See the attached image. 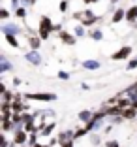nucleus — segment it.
<instances>
[{
	"label": "nucleus",
	"mask_w": 137,
	"mask_h": 147,
	"mask_svg": "<svg viewBox=\"0 0 137 147\" xmlns=\"http://www.w3.org/2000/svg\"><path fill=\"white\" fill-rule=\"evenodd\" d=\"M28 42H30V47H32V51H38L39 43H41V38H39V36H28Z\"/></svg>",
	"instance_id": "nucleus-10"
},
{
	"label": "nucleus",
	"mask_w": 137,
	"mask_h": 147,
	"mask_svg": "<svg viewBox=\"0 0 137 147\" xmlns=\"http://www.w3.org/2000/svg\"><path fill=\"white\" fill-rule=\"evenodd\" d=\"M11 109H13V113H21V111H25V109H28V108L23 106L19 100H13V102H11Z\"/></svg>",
	"instance_id": "nucleus-13"
},
{
	"label": "nucleus",
	"mask_w": 137,
	"mask_h": 147,
	"mask_svg": "<svg viewBox=\"0 0 137 147\" xmlns=\"http://www.w3.org/2000/svg\"><path fill=\"white\" fill-rule=\"evenodd\" d=\"M122 111H124V109H120L118 106H113V108H107V109H103V113H105V115H115V117L122 115Z\"/></svg>",
	"instance_id": "nucleus-11"
},
{
	"label": "nucleus",
	"mask_w": 137,
	"mask_h": 147,
	"mask_svg": "<svg viewBox=\"0 0 137 147\" xmlns=\"http://www.w3.org/2000/svg\"><path fill=\"white\" fill-rule=\"evenodd\" d=\"M39 30H41V32H53V30H55V25H53L51 17L43 15V17L39 19Z\"/></svg>",
	"instance_id": "nucleus-3"
},
{
	"label": "nucleus",
	"mask_w": 137,
	"mask_h": 147,
	"mask_svg": "<svg viewBox=\"0 0 137 147\" xmlns=\"http://www.w3.org/2000/svg\"><path fill=\"white\" fill-rule=\"evenodd\" d=\"M135 19H137V6H132L126 11V21H135Z\"/></svg>",
	"instance_id": "nucleus-14"
},
{
	"label": "nucleus",
	"mask_w": 137,
	"mask_h": 147,
	"mask_svg": "<svg viewBox=\"0 0 137 147\" xmlns=\"http://www.w3.org/2000/svg\"><path fill=\"white\" fill-rule=\"evenodd\" d=\"M0 147H8V140H6L4 136H2V138H0Z\"/></svg>",
	"instance_id": "nucleus-29"
},
{
	"label": "nucleus",
	"mask_w": 137,
	"mask_h": 147,
	"mask_svg": "<svg viewBox=\"0 0 137 147\" xmlns=\"http://www.w3.org/2000/svg\"><path fill=\"white\" fill-rule=\"evenodd\" d=\"M90 38L96 40V42H100V40L103 38V32H102V30H94V32H90Z\"/></svg>",
	"instance_id": "nucleus-19"
},
{
	"label": "nucleus",
	"mask_w": 137,
	"mask_h": 147,
	"mask_svg": "<svg viewBox=\"0 0 137 147\" xmlns=\"http://www.w3.org/2000/svg\"><path fill=\"white\" fill-rule=\"evenodd\" d=\"M92 143H94V145H98V143H100V138H98V136H92Z\"/></svg>",
	"instance_id": "nucleus-33"
},
{
	"label": "nucleus",
	"mask_w": 137,
	"mask_h": 147,
	"mask_svg": "<svg viewBox=\"0 0 137 147\" xmlns=\"http://www.w3.org/2000/svg\"><path fill=\"white\" fill-rule=\"evenodd\" d=\"M85 134H86V130H85V128H81V130H77V132L73 134V138L77 140V138H81V136H85Z\"/></svg>",
	"instance_id": "nucleus-27"
},
{
	"label": "nucleus",
	"mask_w": 137,
	"mask_h": 147,
	"mask_svg": "<svg viewBox=\"0 0 137 147\" xmlns=\"http://www.w3.org/2000/svg\"><path fill=\"white\" fill-rule=\"evenodd\" d=\"M19 2H23V0H11V4H13L15 9H19Z\"/></svg>",
	"instance_id": "nucleus-31"
},
{
	"label": "nucleus",
	"mask_w": 137,
	"mask_h": 147,
	"mask_svg": "<svg viewBox=\"0 0 137 147\" xmlns=\"http://www.w3.org/2000/svg\"><path fill=\"white\" fill-rule=\"evenodd\" d=\"M132 108H133V109H137V98H135V100H132Z\"/></svg>",
	"instance_id": "nucleus-35"
},
{
	"label": "nucleus",
	"mask_w": 137,
	"mask_h": 147,
	"mask_svg": "<svg viewBox=\"0 0 137 147\" xmlns=\"http://www.w3.org/2000/svg\"><path fill=\"white\" fill-rule=\"evenodd\" d=\"M2 32H4V36L6 34H21V28H19L17 25H15V23H8V25H4L2 26Z\"/></svg>",
	"instance_id": "nucleus-5"
},
{
	"label": "nucleus",
	"mask_w": 137,
	"mask_h": 147,
	"mask_svg": "<svg viewBox=\"0 0 137 147\" xmlns=\"http://www.w3.org/2000/svg\"><path fill=\"white\" fill-rule=\"evenodd\" d=\"M26 100H38V102H53L56 100V94L53 92H36V94H25Z\"/></svg>",
	"instance_id": "nucleus-1"
},
{
	"label": "nucleus",
	"mask_w": 137,
	"mask_h": 147,
	"mask_svg": "<svg viewBox=\"0 0 137 147\" xmlns=\"http://www.w3.org/2000/svg\"><path fill=\"white\" fill-rule=\"evenodd\" d=\"M92 119H94V113L90 111V109H83L79 113V121H83V123H90Z\"/></svg>",
	"instance_id": "nucleus-8"
},
{
	"label": "nucleus",
	"mask_w": 137,
	"mask_h": 147,
	"mask_svg": "<svg viewBox=\"0 0 137 147\" xmlns=\"http://www.w3.org/2000/svg\"><path fill=\"white\" fill-rule=\"evenodd\" d=\"M73 36H75V38H81V36H85V26H83V25H77L75 28H73Z\"/></svg>",
	"instance_id": "nucleus-18"
},
{
	"label": "nucleus",
	"mask_w": 137,
	"mask_h": 147,
	"mask_svg": "<svg viewBox=\"0 0 137 147\" xmlns=\"http://www.w3.org/2000/svg\"><path fill=\"white\" fill-rule=\"evenodd\" d=\"M0 17H2V19H8L9 17V11L6 8H2V9H0Z\"/></svg>",
	"instance_id": "nucleus-26"
},
{
	"label": "nucleus",
	"mask_w": 137,
	"mask_h": 147,
	"mask_svg": "<svg viewBox=\"0 0 137 147\" xmlns=\"http://www.w3.org/2000/svg\"><path fill=\"white\" fill-rule=\"evenodd\" d=\"M105 147H118V142H107Z\"/></svg>",
	"instance_id": "nucleus-30"
},
{
	"label": "nucleus",
	"mask_w": 137,
	"mask_h": 147,
	"mask_svg": "<svg viewBox=\"0 0 137 147\" xmlns=\"http://www.w3.org/2000/svg\"><path fill=\"white\" fill-rule=\"evenodd\" d=\"M126 68H128V70H133V68H137V57H135V59H132V61H130V64L126 66Z\"/></svg>",
	"instance_id": "nucleus-24"
},
{
	"label": "nucleus",
	"mask_w": 137,
	"mask_h": 147,
	"mask_svg": "<svg viewBox=\"0 0 137 147\" xmlns=\"http://www.w3.org/2000/svg\"><path fill=\"white\" fill-rule=\"evenodd\" d=\"M53 130H55V123H51V125H47V126H43V130H41V132H43L45 136H49V134L53 132Z\"/></svg>",
	"instance_id": "nucleus-20"
},
{
	"label": "nucleus",
	"mask_w": 137,
	"mask_h": 147,
	"mask_svg": "<svg viewBox=\"0 0 137 147\" xmlns=\"http://www.w3.org/2000/svg\"><path fill=\"white\" fill-rule=\"evenodd\" d=\"M116 2H118V0H111V4H116Z\"/></svg>",
	"instance_id": "nucleus-36"
},
{
	"label": "nucleus",
	"mask_w": 137,
	"mask_h": 147,
	"mask_svg": "<svg viewBox=\"0 0 137 147\" xmlns=\"http://www.w3.org/2000/svg\"><path fill=\"white\" fill-rule=\"evenodd\" d=\"M58 36H60V40H62L64 43H68V45H73V43H75V40H77L75 36H72L70 32H66V30H60Z\"/></svg>",
	"instance_id": "nucleus-7"
},
{
	"label": "nucleus",
	"mask_w": 137,
	"mask_h": 147,
	"mask_svg": "<svg viewBox=\"0 0 137 147\" xmlns=\"http://www.w3.org/2000/svg\"><path fill=\"white\" fill-rule=\"evenodd\" d=\"M25 59L30 62V64H34V66H39V64H41V57H39L38 51H28L25 55Z\"/></svg>",
	"instance_id": "nucleus-4"
},
{
	"label": "nucleus",
	"mask_w": 137,
	"mask_h": 147,
	"mask_svg": "<svg viewBox=\"0 0 137 147\" xmlns=\"http://www.w3.org/2000/svg\"><path fill=\"white\" fill-rule=\"evenodd\" d=\"M122 19H126V11H124L122 8H120V9H116L115 15H113V23H120Z\"/></svg>",
	"instance_id": "nucleus-16"
},
{
	"label": "nucleus",
	"mask_w": 137,
	"mask_h": 147,
	"mask_svg": "<svg viewBox=\"0 0 137 147\" xmlns=\"http://www.w3.org/2000/svg\"><path fill=\"white\" fill-rule=\"evenodd\" d=\"M130 55H132V47H130V45H124L122 49H118V51L113 53L111 59L113 61H124V59H128Z\"/></svg>",
	"instance_id": "nucleus-2"
},
{
	"label": "nucleus",
	"mask_w": 137,
	"mask_h": 147,
	"mask_svg": "<svg viewBox=\"0 0 137 147\" xmlns=\"http://www.w3.org/2000/svg\"><path fill=\"white\" fill-rule=\"evenodd\" d=\"M83 2H85V4H98L100 0H83Z\"/></svg>",
	"instance_id": "nucleus-32"
},
{
	"label": "nucleus",
	"mask_w": 137,
	"mask_h": 147,
	"mask_svg": "<svg viewBox=\"0 0 137 147\" xmlns=\"http://www.w3.org/2000/svg\"><path fill=\"white\" fill-rule=\"evenodd\" d=\"M26 134H28V132H25V130H15V132H13V143H15V145H23V143L26 142Z\"/></svg>",
	"instance_id": "nucleus-6"
},
{
	"label": "nucleus",
	"mask_w": 137,
	"mask_h": 147,
	"mask_svg": "<svg viewBox=\"0 0 137 147\" xmlns=\"http://www.w3.org/2000/svg\"><path fill=\"white\" fill-rule=\"evenodd\" d=\"M83 68H85V70H98L100 68V62L94 61V59H88V61L83 62Z\"/></svg>",
	"instance_id": "nucleus-9"
},
{
	"label": "nucleus",
	"mask_w": 137,
	"mask_h": 147,
	"mask_svg": "<svg viewBox=\"0 0 137 147\" xmlns=\"http://www.w3.org/2000/svg\"><path fill=\"white\" fill-rule=\"evenodd\" d=\"M0 62H2V66H0V74H6L8 70H11V64L8 62V59H6L4 55L0 57Z\"/></svg>",
	"instance_id": "nucleus-15"
},
{
	"label": "nucleus",
	"mask_w": 137,
	"mask_h": 147,
	"mask_svg": "<svg viewBox=\"0 0 137 147\" xmlns=\"http://www.w3.org/2000/svg\"><path fill=\"white\" fill-rule=\"evenodd\" d=\"M13 100H15V96H13L11 92L6 91V92H4V102H6V104H9V102H13Z\"/></svg>",
	"instance_id": "nucleus-21"
},
{
	"label": "nucleus",
	"mask_w": 137,
	"mask_h": 147,
	"mask_svg": "<svg viewBox=\"0 0 137 147\" xmlns=\"http://www.w3.org/2000/svg\"><path fill=\"white\" fill-rule=\"evenodd\" d=\"M13 123H9V119H4V125H2V128H4V130H9V128H13Z\"/></svg>",
	"instance_id": "nucleus-25"
},
{
	"label": "nucleus",
	"mask_w": 137,
	"mask_h": 147,
	"mask_svg": "<svg viewBox=\"0 0 137 147\" xmlns=\"http://www.w3.org/2000/svg\"><path fill=\"white\" fill-rule=\"evenodd\" d=\"M6 42H8L13 49H19V40H17V36H13V34H6Z\"/></svg>",
	"instance_id": "nucleus-12"
},
{
	"label": "nucleus",
	"mask_w": 137,
	"mask_h": 147,
	"mask_svg": "<svg viewBox=\"0 0 137 147\" xmlns=\"http://www.w3.org/2000/svg\"><path fill=\"white\" fill-rule=\"evenodd\" d=\"M58 78H60V79H68L70 74H68V72H58Z\"/></svg>",
	"instance_id": "nucleus-28"
},
{
	"label": "nucleus",
	"mask_w": 137,
	"mask_h": 147,
	"mask_svg": "<svg viewBox=\"0 0 137 147\" xmlns=\"http://www.w3.org/2000/svg\"><path fill=\"white\" fill-rule=\"evenodd\" d=\"M58 9H60L62 13H64L66 9H68V0H62V2H60V6H58Z\"/></svg>",
	"instance_id": "nucleus-23"
},
{
	"label": "nucleus",
	"mask_w": 137,
	"mask_h": 147,
	"mask_svg": "<svg viewBox=\"0 0 137 147\" xmlns=\"http://www.w3.org/2000/svg\"><path fill=\"white\" fill-rule=\"evenodd\" d=\"M135 115H137V109H133V108H126L124 111H122V117H124V119H133Z\"/></svg>",
	"instance_id": "nucleus-17"
},
{
	"label": "nucleus",
	"mask_w": 137,
	"mask_h": 147,
	"mask_svg": "<svg viewBox=\"0 0 137 147\" xmlns=\"http://www.w3.org/2000/svg\"><path fill=\"white\" fill-rule=\"evenodd\" d=\"M38 0H23V4H36Z\"/></svg>",
	"instance_id": "nucleus-34"
},
{
	"label": "nucleus",
	"mask_w": 137,
	"mask_h": 147,
	"mask_svg": "<svg viewBox=\"0 0 137 147\" xmlns=\"http://www.w3.org/2000/svg\"><path fill=\"white\" fill-rule=\"evenodd\" d=\"M15 15H17V17H21V19H25V17H26V9H25V8L15 9Z\"/></svg>",
	"instance_id": "nucleus-22"
}]
</instances>
